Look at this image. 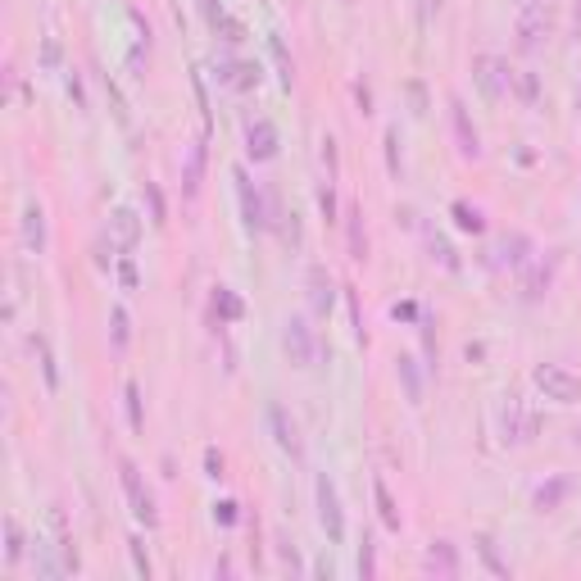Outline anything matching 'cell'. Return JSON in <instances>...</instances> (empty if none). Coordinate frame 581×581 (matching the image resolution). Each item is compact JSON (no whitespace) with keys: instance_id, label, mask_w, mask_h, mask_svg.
Segmentation results:
<instances>
[{"instance_id":"cell-1","label":"cell","mask_w":581,"mask_h":581,"mask_svg":"<svg viewBox=\"0 0 581 581\" xmlns=\"http://www.w3.org/2000/svg\"><path fill=\"white\" fill-rule=\"evenodd\" d=\"M532 386L554 400V404H577L581 400V377H572L568 369H559V363H536L532 369Z\"/></svg>"},{"instance_id":"cell-11","label":"cell","mask_w":581,"mask_h":581,"mask_svg":"<svg viewBox=\"0 0 581 581\" xmlns=\"http://www.w3.org/2000/svg\"><path fill=\"white\" fill-rule=\"evenodd\" d=\"M109 241H114L118 255H132V250H136V241H141V218H136V209H114V213H109Z\"/></svg>"},{"instance_id":"cell-21","label":"cell","mask_w":581,"mask_h":581,"mask_svg":"<svg viewBox=\"0 0 581 581\" xmlns=\"http://www.w3.org/2000/svg\"><path fill=\"white\" fill-rule=\"evenodd\" d=\"M450 218H455V228H459V232H473V237H481V232H486V218H481V209H477V204H468V200H455V204H450Z\"/></svg>"},{"instance_id":"cell-40","label":"cell","mask_w":581,"mask_h":581,"mask_svg":"<svg viewBox=\"0 0 581 581\" xmlns=\"http://www.w3.org/2000/svg\"><path fill=\"white\" fill-rule=\"evenodd\" d=\"M550 286V264L545 268H536L532 277H527V300H541V290Z\"/></svg>"},{"instance_id":"cell-29","label":"cell","mask_w":581,"mask_h":581,"mask_svg":"<svg viewBox=\"0 0 581 581\" xmlns=\"http://www.w3.org/2000/svg\"><path fill=\"white\" fill-rule=\"evenodd\" d=\"M109 336H114V350H127L132 327H127V309H123V305H114V309H109Z\"/></svg>"},{"instance_id":"cell-4","label":"cell","mask_w":581,"mask_h":581,"mask_svg":"<svg viewBox=\"0 0 581 581\" xmlns=\"http://www.w3.org/2000/svg\"><path fill=\"white\" fill-rule=\"evenodd\" d=\"M536 431H541L536 409H527L523 395H504V441L508 446H527Z\"/></svg>"},{"instance_id":"cell-12","label":"cell","mask_w":581,"mask_h":581,"mask_svg":"<svg viewBox=\"0 0 581 581\" xmlns=\"http://www.w3.org/2000/svg\"><path fill=\"white\" fill-rule=\"evenodd\" d=\"M268 427H273V436H277V450H282V455H290V459H300V455H305L300 431H296V422L286 418V409H282V404H273V409H268Z\"/></svg>"},{"instance_id":"cell-49","label":"cell","mask_w":581,"mask_h":581,"mask_svg":"<svg viewBox=\"0 0 581 581\" xmlns=\"http://www.w3.org/2000/svg\"><path fill=\"white\" fill-rule=\"evenodd\" d=\"M59 64V46L55 41H46V68H55Z\"/></svg>"},{"instance_id":"cell-48","label":"cell","mask_w":581,"mask_h":581,"mask_svg":"<svg viewBox=\"0 0 581 581\" xmlns=\"http://www.w3.org/2000/svg\"><path fill=\"white\" fill-rule=\"evenodd\" d=\"M441 5H446V0H422V19H431V14H441Z\"/></svg>"},{"instance_id":"cell-35","label":"cell","mask_w":581,"mask_h":581,"mask_svg":"<svg viewBox=\"0 0 581 581\" xmlns=\"http://www.w3.org/2000/svg\"><path fill=\"white\" fill-rule=\"evenodd\" d=\"M127 554H132V568H136V577H141V581H151V559H145V545H141V536H127Z\"/></svg>"},{"instance_id":"cell-8","label":"cell","mask_w":581,"mask_h":581,"mask_svg":"<svg viewBox=\"0 0 581 581\" xmlns=\"http://www.w3.org/2000/svg\"><path fill=\"white\" fill-rule=\"evenodd\" d=\"M450 123H455V136H459V155L464 160H481V136H477V127L468 118L464 96H450Z\"/></svg>"},{"instance_id":"cell-5","label":"cell","mask_w":581,"mask_h":581,"mask_svg":"<svg viewBox=\"0 0 581 581\" xmlns=\"http://www.w3.org/2000/svg\"><path fill=\"white\" fill-rule=\"evenodd\" d=\"M118 473H123V490H127V504H132V518H136V523H145V527H160L155 499H151V490L141 486L136 464H132V459H123V464H118Z\"/></svg>"},{"instance_id":"cell-27","label":"cell","mask_w":581,"mask_h":581,"mask_svg":"<svg viewBox=\"0 0 581 581\" xmlns=\"http://www.w3.org/2000/svg\"><path fill=\"white\" fill-rule=\"evenodd\" d=\"M563 495H568V481H563V477H554L550 486H541V490L532 495V504L545 514V508H559V499H563Z\"/></svg>"},{"instance_id":"cell-2","label":"cell","mask_w":581,"mask_h":581,"mask_svg":"<svg viewBox=\"0 0 581 581\" xmlns=\"http://www.w3.org/2000/svg\"><path fill=\"white\" fill-rule=\"evenodd\" d=\"M314 499H318V527L332 545L345 541V508H341V495H336V481L323 473L318 486H314Z\"/></svg>"},{"instance_id":"cell-24","label":"cell","mask_w":581,"mask_h":581,"mask_svg":"<svg viewBox=\"0 0 581 581\" xmlns=\"http://www.w3.org/2000/svg\"><path fill=\"white\" fill-rule=\"evenodd\" d=\"M477 559H481V563H486V572H490V577H499V581L514 577V572H508V563L495 554V541H490V536H477Z\"/></svg>"},{"instance_id":"cell-50","label":"cell","mask_w":581,"mask_h":581,"mask_svg":"<svg viewBox=\"0 0 581 581\" xmlns=\"http://www.w3.org/2000/svg\"><path fill=\"white\" fill-rule=\"evenodd\" d=\"M577 32H581V5H577Z\"/></svg>"},{"instance_id":"cell-31","label":"cell","mask_w":581,"mask_h":581,"mask_svg":"<svg viewBox=\"0 0 581 581\" xmlns=\"http://www.w3.org/2000/svg\"><path fill=\"white\" fill-rule=\"evenodd\" d=\"M23 559V527L19 518H5V563H19Z\"/></svg>"},{"instance_id":"cell-9","label":"cell","mask_w":581,"mask_h":581,"mask_svg":"<svg viewBox=\"0 0 581 581\" xmlns=\"http://www.w3.org/2000/svg\"><path fill=\"white\" fill-rule=\"evenodd\" d=\"M545 32H550L545 0H527V10H523V19H518V46H523V50H536Z\"/></svg>"},{"instance_id":"cell-15","label":"cell","mask_w":581,"mask_h":581,"mask_svg":"<svg viewBox=\"0 0 581 581\" xmlns=\"http://www.w3.org/2000/svg\"><path fill=\"white\" fill-rule=\"evenodd\" d=\"M218 82H223V87H237V91H255V87H259V64H246V59L218 64Z\"/></svg>"},{"instance_id":"cell-33","label":"cell","mask_w":581,"mask_h":581,"mask_svg":"<svg viewBox=\"0 0 581 581\" xmlns=\"http://www.w3.org/2000/svg\"><path fill=\"white\" fill-rule=\"evenodd\" d=\"M213 37H223L228 46H241L246 41V23L232 19V14H223V19H218V28H213Z\"/></svg>"},{"instance_id":"cell-16","label":"cell","mask_w":581,"mask_h":581,"mask_svg":"<svg viewBox=\"0 0 581 581\" xmlns=\"http://www.w3.org/2000/svg\"><path fill=\"white\" fill-rule=\"evenodd\" d=\"M345 246H350V259H369V237H363V204H350L345 209Z\"/></svg>"},{"instance_id":"cell-44","label":"cell","mask_w":581,"mask_h":581,"mask_svg":"<svg viewBox=\"0 0 581 581\" xmlns=\"http://www.w3.org/2000/svg\"><path fill=\"white\" fill-rule=\"evenodd\" d=\"M518 91H523V100H527V105L536 100V78H532V73H523V78H518Z\"/></svg>"},{"instance_id":"cell-3","label":"cell","mask_w":581,"mask_h":581,"mask_svg":"<svg viewBox=\"0 0 581 581\" xmlns=\"http://www.w3.org/2000/svg\"><path fill=\"white\" fill-rule=\"evenodd\" d=\"M473 78H477L486 100H504L508 91H514V73H508V64L499 55H477L473 59Z\"/></svg>"},{"instance_id":"cell-38","label":"cell","mask_w":581,"mask_h":581,"mask_svg":"<svg viewBox=\"0 0 581 581\" xmlns=\"http://www.w3.org/2000/svg\"><path fill=\"white\" fill-rule=\"evenodd\" d=\"M191 91H195V105H200V123H204V132H209V91H204L200 73H191Z\"/></svg>"},{"instance_id":"cell-14","label":"cell","mask_w":581,"mask_h":581,"mask_svg":"<svg viewBox=\"0 0 581 581\" xmlns=\"http://www.w3.org/2000/svg\"><path fill=\"white\" fill-rule=\"evenodd\" d=\"M23 250L28 255H41L46 250V209L37 200L23 204Z\"/></svg>"},{"instance_id":"cell-42","label":"cell","mask_w":581,"mask_h":581,"mask_svg":"<svg viewBox=\"0 0 581 581\" xmlns=\"http://www.w3.org/2000/svg\"><path fill=\"white\" fill-rule=\"evenodd\" d=\"M204 477H213V481H218V477H223V455H218L213 446L204 450Z\"/></svg>"},{"instance_id":"cell-46","label":"cell","mask_w":581,"mask_h":581,"mask_svg":"<svg viewBox=\"0 0 581 581\" xmlns=\"http://www.w3.org/2000/svg\"><path fill=\"white\" fill-rule=\"evenodd\" d=\"M354 96H359V109H363V114H369V109H373V91H369V87H363V82L354 87Z\"/></svg>"},{"instance_id":"cell-34","label":"cell","mask_w":581,"mask_h":581,"mask_svg":"<svg viewBox=\"0 0 581 581\" xmlns=\"http://www.w3.org/2000/svg\"><path fill=\"white\" fill-rule=\"evenodd\" d=\"M359 577H363V581H373V577H377V554H373V536H363V541H359Z\"/></svg>"},{"instance_id":"cell-41","label":"cell","mask_w":581,"mask_h":581,"mask_svg":"<svg viewBox=\"0 0 581 581\" xmlns=\"http://www.w3.org/2000/svg\"><path fill=\"white\" fill-rule=\"evenodd\" d=\"M195 5H200V19L209 23V32L218 28V19H223V14H228L223 5H218V0H195Z\"/></svg>"},{"instance_id":"cell-6","label":"cell","mask_w":581,"mask_h":581,"mask_svg":"<svg viewBox=\"0 0 581 581\" xmlns=\"http://www.w3.org/2000/svg\"><path fill=\"white\" fill-rule=\"evenodd\" d=\"M232 182H237V200H241V223H246V232H264V228H268V209H264V195L255 191L250 173H246V169H232Z\"/></svg>"},{"instance_id":"cell-19","label":"cell","mask_w":581,"mask_h":581,"mask_svg":"<svg viewBox=\"0 0 581 581\" xmlns=\"http://www.w3.org/2000/svg\"><path fill=\"white\" fill-rule=\"evenodd\" d=\"M373 499H377V518H382V527H386V532H400L404 518H400V504H395V495L386 490V481H373Z\"/></svg>"},{"instance_id":"cell-10","label":"cell","mask_w":581,"mask_h":581,"mask_svg":"<svg viewBox=\"0 0 581 581\" xmlns=\"http://www.w3.org/2000/svg\"><path fill=\"white\" fill-rule=\"evenodd\" d=\"M246 155H250L255 164L277 160V127H273L268 118H255V123L246 127Z\"/></svg>"},{"instance_id":"cell-7","label":"cell","mask_w":581,"mask_h":581,"mask_svg":"<svg viewBox=\"0 0 581 581\" xmlns=\"http://www.w3.org/2000/svg\"><path fill=\"white\" fill-rule=\"evenodd\" d=\"M282 350L290 354V363H305L314 359V327L305 323V318H286V327H282Z\"/></svg>"},{"instance_id":"cell-17","label":"cell","mask_w":581,"mask_h":581,"mask_svg":"<svg viewBox=\"0 0 581 581\" xmlns=\"http://www.w3.org/2000/svg\"><path fill=\"white\" fill-rule=\"evenodd\" d=\"M200 182H204V141H195L191 151H186V169H182V191H186V200L200 195Z\"/></svg>"},{"instance_id":"cell-22","label":"cell","mask_w":581,"mask_h":581,"mask_svg":"<svg viewBox=\"0 0 581 581\" xmlns=\"http://www.w3.org/2000/svg\"><path fill=\"white\" fill-rule=\"evenodd\" d=\"M395 373H400V382H404L409 404H422V377H418V363H413L409 354H400V359H395Z\"/></svg>"},{"instance_id":"cell-23","label":"cell","mask_w":581,"mask_h":581,"mask_svg":"<svg viewBox=\"0 0 581 581\" xmlns=\"http://www.w3.org/2000/svg\"><path fill=\"white\" fill-rule=\"evenodd\" d=\"M32 350H37V363H41V377H46V391H59V369H55V354H50V341H46V336H32Z\"/></svg>"},{"instance_id":"cell-32","label":"cell","mask_w":581,"mask_h":581,"mask_svg":"<svg viewBox=\"0 0 581 581\" xmlns=\"http://www.w3.org/2000/svg\"><path fill=\"white\" fill-rule=\"evenodd\" d=\"M145 204H151V223L164 228V223H169V204H164V191H160L155 182H145Z\"/></svg>"},{"instance_id":"cell-25","label":"cell","mask_w":581,"mask_h":581,"mask_svg":"<svg viewBox=\"0 0 581 581\" xmlns=\"http://www.w3.org/2000/svg\"><path fill=\"white\" fill-rule=\"evenodd\" d=\"M527 250H532V241H527L523 232H514V237H504V241H499V259H504V264H514V268L527 264Z\"/></svg>"},{"instance_id":"cell-45","label":"cell","mask_w":581,"mask_h":581,"mask_svg":"<svg viewBox=\"0 0 581 581\" xmlns=\"http://www.w3.org/2000/svg\"><path fill=\"white\" fill-rule=\"evenodd\" d=\"M118 277H123V286L132 290V286H136V264H132V259H123V264H118Z\"/></svg>"},{"instance_id":"cell-13","label":"cell","mask_w":581,"mask_h":581,"mask_svg":"<svg viewBox=\"0 0 581 581\" xmlns=\"http://www.w3.org/2000/svg\"><path fill=\"white\" fill-rule=\"evenodd\" d=\"M332 305H336V282H332V273H327L323 264H314V268H309V309H314L318 318H327Z\"/></svg>"},{"instance_id":"cell-20","label":"cell","mask_w":581,"mask_h":581,"mask_svg":"<svg viewBox=\"0 0 581 581\" xmlns=\"http://www.w3.org/2000/svg\"><path fill=\"white\" fill-rule=\"evenodd\" d=\"M427 572H441V577H455V572H459V554H455L450 541H431V550H427Z\"/></svg>"},{"instance_id":"cell-39","label":"cell","mask_w":581,"mask_h":581,"mask_svg":"<svg viewBox=\"0 0 581 581\" xmlns=\"http://www.w3.org/2000/svg\"><path fill=\"white\" fill-rule=\"evenodd\" d=\"M318 209H323L327 223H336V191H332V182H323V186H318Z\"/></svg>"},{"instance_id":"cell-30","label":"cell","mask_w":581,"mask_h":581,"mask_svg":"<svg viewBox=\"0 0 581 581\" xmlns=\"http://www.w3.org/2000/svg\"><path fill=\"white\" fill-rule=\"evenodd\" d=\"M268 50H273V59H277V68H282V87L290 91V82H296V64H290V55H286V46H282V37H268Z\"/></svg>"},{"instance_id":"cell-28","label":"cell","mask_w":581,"mask_h":581,"mask_svg":"<svg viewBox=\"0 0 581 581\" xmlns=\"http://www.w3.org/2000/svg\"><path fill=\"white\" fill-rule=\"evenodd\" d=\"M427 250H431V259H441V268H450V273H459V255H455V246L446 241V237H427Z\"/></svg>"},{"instance_id":"cell-36","label":"cell","mask_w":581,"mask_h":581,"mask_svg":"<svg viewBox=\"0 0 581 581\" xmlns=\"http://www.w3.org/2000/svg\"><path fill=\"white\" fill-rule=\"evenodd\" d=\"M382 145H386V169H391V178H400V132H395V127H386Z\"/></svg>"},{"instance_id":"cell-43","label":"cell","mask_w":581,"mask_h":581,"mask_svg":"<svg viewBox=\"0 0 581 581\" xmlns=\"http://www.w3.org/2000/svg\"><path fill=\"white\" fill-rule=\"evenodd\" d=\"M409 100H413V114H427V91H422V82H409Z\"/></svg>"},{"instance_id":"cell-47","label":"cell","mask_w":581,"mask_h":581,"mask_svg":"<svg viewBox=\"0 0 581 581\" xmlns=\"http://www.w3.org/2000/svg\"><path fill=\"white\" fill-rule=\"evenodd\" d=\"M395 318H400V323H413V318H418V305H409V300L395 305Z\"/></svg>"},{"instance_id":"cell-37","label":"cell","mask_w":581,"mask_h":581,"mask_svg":"<svg viewBox=\"0 0 581 581\" xmlns=\"http://www.w3.org/2000/svg\"><path fill=\"white\" fill-rule=\"evenodd\" d=\"M237 508H241L237 499H218V504H213V523H223V527H237V518H241Z\"/></svg>"},{"instance_id":"cell-18","label":"cell","mask_w":581,"mask_h":581,"mask_svg":"<svg viewBox=\"0 0 581 581\" xmlns=\"http://www.w3.org/2000/svg\"><path fill=\"white\" fill-rule=\"evenodd\" d=\"M213 314L223 323H241L246 318V300L237 296L232 286H213Z\"/></svg>"},{"instance_id":"cell-26","label":"cell","mask_w":581,"mask_h":581,"mask_svg":"<svg viewBox=\"0 0 581 581\" xmlns=\"http://www.w3.org/2000/svg\"><path fill=\"white\" fill-rule=\"evenodd\" d=\"M123 409H127V427H132V431H145V409H141V386H136V382L123 386Z\"/></svg>"}]
</instances>
